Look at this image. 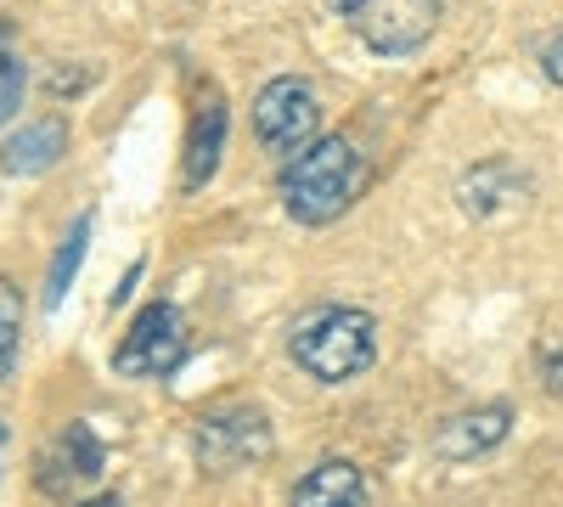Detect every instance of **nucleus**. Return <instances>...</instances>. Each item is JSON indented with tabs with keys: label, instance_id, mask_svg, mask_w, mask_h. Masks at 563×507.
Returning <instances> with one entry per match:
<instances>
[{
	"label": "nucleus",
	"instance_id": "1",
	"mask_svg": "<svg viewBox=\"0 0 563 507\" xmlns=\"http://www.w3.org/2000/svg\"><path fill=\"white\" fill-rule=\"evenodd\" d=\"M288 355L316 384H350L378 361V321H372V310H355V305H321L294 321Z\"/></svg>",
	"mask_w": 563,
	"mask_h": 507
},
{
	"label": "nucleus",
	"instance_id": "2",
	"mask_svg": "<svg viewBox=\"0 0 563 507\" xmlns=\"http://www.w3.org/2000/svg\"><path fill=\"white\" fill-rule=\"evenodd\" d=\"M355 180H361L355 147L344 142V135H321V142L294 153L288 169H282V209H288L299 225H327V220H339L350 209Z\"/></svg>",
	"mask_w": 563,
	"mask_h": 507
},
{
	"label": "nucleus",
	"instance_id": "3",
	"mask_svg": "<svg viewBox=\"0 0 563 507\" xmlns=\"http://www.w3.org/2000/svg\"><path fill=\"white\" fill-rule=\"evenodd\" d=\"M186 355H192L186 316L169 299H153L124 328V339L113 350V373L119 378H169V373H180V366H186Z\"/></svg>",
	"mask_w": 563,
	"mask_h": 507
},
{
	"label": "nucleus",
	"instance_id": "4",
	"mask_svg": "<svg viewBox=\"0 0 563 507\" xmlns=\"http://www.w3.org/2000/svg\"><path fill=\"white\" fill-rule=\"evenodd\" d=\"M192 451H198V469L209 474H238L254 469L271 456V423L260 406H220L203 411L198 429H192Z\"/></svg>",
	"mask_w": 563,
	"mask_h": 507
},
{
	"label": "nucleus",
	"instance_id": "5",
	"mask_svg": "<svg viewBox=\"0 0 563 507\" xmlns=\"http://www.w3.org/2000/svg\"><path fill=\"white\" fill-rule=\"evenodd\" d=\"M316 130H321V102H316V90L305 79L282 74L254 97V135L265 142V153L294 158L316 142Z\"/></svg>",
	"mask_w": 563,
	"mask_h": 507
},
{
	"label": "nucleus",
	"instance_id": "6",
	"mask_svg": "<svg viewBox=\"0 0 563 507\" xmlns=\"http://www.w3.org/2000/svg\"><path fill=\"white\" fill-rule=\"evenodd\" d=\"M344 18L378 57H411L440 29V0H355Z\"/></svg>",
	"mask_w": 563,
	"mask_h": 507
},
{
	"label": "nucleus",
	"instance_id": "7",
	"mask_svg": "<svg viewBox=\"0 0 563 507\" xmlns=\"http://www.w3.org/2000/svg\"><path fill=\"white\" fill-rule=\"evenodd\" d=\"M102 469H108V451H102L97 429H90V423H68L52 445L40 451L34 485H40L45 496H68L74 485H90Z\"/></svg>",
	"mask_w": 563,
	"mask_h": 507
},
{
	"label": "nucleus",
	"instance_id": "8",
	"mask_svg": "<svg viewBox=\"0 0 563 507\" xmlns=\"http://www.w3.org/2000/svg\"><path fill=\"white\" fill-rule=\"evenodd\" d=\"M512 429V411L507 406H479V411H462V418H451L440 434H434V456H445V463H467V456H485L490 445H501Z\"/></svg>",
	"mask_w": 563,
	"mask_h": 507
},
{
	"label": "nucleus",
	"instance_id": "9",
	"mask_svg": "<svg viewBox=\"0 0 563 507\" xmlns=\"http://www.w3.org/2000/svg\"><path fill=\"white\" fill-rule=\"evenodd\" d=\"M63 153H68V124L63 119H34V124H23L7 147H0V169L7 175H45V169H57L63 164Z\"/></svg>",
	"mask_w": 563,
	"mask_h": 507
},
{
	"label": "nucleus",
	"instance_id": "10",
	"mask_svg": "<svg viewBox=\"0 0 563 507\" xmlns=\"http://www.w3.org/2000/svg\"><path fill=\"white\" fill-rule=\"evenodd\" d=\"M225 102L220 90H209V97L198 102V119H192V142H186V192H203L214 169H220V153H225Z\"/></svg>",
	"mask_w": 563,
	"mask_h": 507
},
{
	"label": "nucleus",
	"instance_id": "11",
	"mask_svg": "<svg viewBox=\"0 0 563 507\" xmlns=\"http://www.w3.org/2000/svg\"><path fill=\"white\" fill-rule=\"evenodd\" d=\"M288 507H366V480H361L355 463H344V456H327V463H316L294 485Z\"/></svg>",
	"mask_w": 563,
	"mask_h": 507
},
{
	"label": "nucleus",
	"instance_id": "12",
	"mask_svg": "<svg viewBox=\"0 0 563 507\" xmlns=\"http://www.w3.org/2000/svg\"><path fill=\"white\" fill-rule=\"evenodd\" d=\"M90 232H97V214H79L74 232L63 238V249H57V260H52V283H45V310H63V299H68V288H74V276H79V265H85Z\"/></svg>",
	"mask_w": 563,
	"mask_h": 507
},
{
	"label": "nucleus",
	"instance_id": "13",
	"mask_svg": "<svg viewBox=\"0 0 563 507\" xmlns=\"http://www.w3.org/2000/svg\"><path fill=\"white\" fill-rule=\"evenodd\" d=\"M512 192H519V180H512V169L507 164H479L474 175H462V187H456V198H462V209L467 214H496Z\"/></svg>",
	"mask_w": 563,
	"mask_h": 507
},
{
	"label": "nucleus",
	"instance_id": "14",
	"mask_svg": "<svg viewBox=\"0 0 563 507\" xmlns=\"http://www.w3.org/2000/svg\"><path fill=\"white\" fill-rule=\"evenodd\" d=\"M18 355H23V288L12 276H0V384L18 373Z\"/></svg>",
	"mask_w": 563,
	"mask_h": 507
},
{
	"label": "nucleus",
	"instance_id": "15",
	"mask_svg": "<svg viewBox=\"0 0 563 507\" xmlns=\"http://www.w3.org/2000/svg\"><path fill=\"white\" fill-rule=\"evenodd\" d=\"M23 90H29V68H23V57L12 52L7 29H0V124H12V119H18Z\"/></svg>",
	"mask_w": 563,
	"mask_h": 507
},
{
	"label": "nucleus",
	"instance_id": "16",
	"mask_svg": "<svg viewBox=\"0 0 563 507\" xmlns=\"http://www.w3.org/2000/svg\"><path fill=\"white\" fill-rule=\"evenodd\" d=\"M541 74H547L552 85H563V29H552L547 45H541Z\"/></svg>",
	"mask_w": 563,
	"mask_h": 507
},
{
	"label": "nucleus",
	"instance_id": "17",
	"mask_svg": "<svg viewBox=\"0 0 563 507\" xmlns=\"http://www.w3.org/2000/svg\"><path fill=\"white\" fill-rule=\"evenodd\" d=\"M547 389L563 395V355H558V350H547Z\"/></svg>",
	"mask_w": 563,
	"mask_h": 507
},
{
	"label": "nucleus",
	"instance_id": "18",
	"mask_svg": "<svg viewBox=\"0 0 563 507\" xmlns=\"http://www.w3.org/2000/svg\"><path fill=\"white\" fill-rule=\"evenodd\" d=\"M79 507H124L119 496H90V502H79Z\"/></svg>",
	"mask_w": 563,
	"mask_h": 507
},
{
	"label": "nucleus",
	"instance_id": "19",
	"mask_svg": "<svg viewBox=\"0 0 563 507\" xmlns=\"http://www.w3.org/2000/svg\"><path fill=\"white\" fill-rule=\"evenodd\" d=\"M7 445H12V434H7V423H0V463H7Z\"/></svg>",
	"mask_w": 563,
	"mask_h": 507
},
{
	"label": "nucleus",
	"instance_id": "20",
	"mask_svg": "<svg viewBox=\"0 0 563 507\" xmlns=\"http://www.w3.org/2000/svg\"><path fill=\"white\" fill-rule=\"evenodd\" d=\"M333 7H339V18H344V12H350V7H355V0H333Z\"/></svg>",
	"mask_w": 563,
	"mask_h": 507
}]
</instances>
